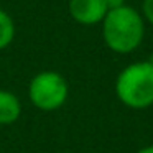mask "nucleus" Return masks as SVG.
Listing matches in <instances>:
<instances>
[{"label":"nucleus","mask_w":153,"mask_h":153,"mask_svg":"<svg viewBox=\"0 0 153 153\" xmlns=\"http://www.w3.org/2000/svg\"><path fill=\"white\" fill-rule=\"evenodd\" d=\"M145 36V20L132 7L109 10L102 20V38L114 53L128 54L142 45Z\"/></svg>","instance_id":"nucleus-1"},{"label":"nucleus","mask_w":153,"mask_h":153,"mask_svg":"<svg viewBox=\"0 0 153 153\" xmlns=\"http://www.w3.org/2000/svg\"><path fill=\"white\" fill-rule=\"evenodd\" d=\"M115 94L123 105L133 110L153 105V64L138 61L123 68L115 81Z\"/></svg>","instance_id":"nucleus-2"},{"label":"nucleus","mask_w":153,"mask_h":153,"mask_svg":"<svg viewBox=\"0 0 153 153\" xmlns=\"http://www.w3.org/2000/svg\"><path fill=\"white\" fill-rule=\"evenodd\" d=\"M69 96V86L63 74L56 71H41L28 86V97L36 109L53 112L63 107Z\"/></svg>","instance_id":"nucleus-3"},{"label":"nucleus","mask_w":153,"mask_h":153,"mask_svg":"<svg viewBox=\"0 0 153 153\" xmlns=\"http://www.w3.org/2000/svg\"><path fill=\"white\" fill-rule=\"evenodd\" d=\"M105 0H69V13L81 25H97L105 18Z\"/></svg>","instance_id":"nucleus-4"},{"label":"nucleus","mask_w":153,"mask_h":153,"mask_svg":"<svg viewBox=\"0 0 153 153\" xmlns=\"http://www.w3.org/2000/svg\"><path fill=\"white\" fill-rule=\"evenodd\" d=\"M22 115V102L13 92L0 89V125H12Z\"/></svg>","instance_id":"nucleus-5"},{"label":"nucleus","mask_w":153,"mask_h":153,"mask_svg":"<svg viewBox=\"0 0 153 153\" xmlns=\"http://www.w3.org/2000/svg\"><path fill=\"white\" fill-rule=\"evenodd\" d=\"M15 38V23L7 12L0 10V50L10 46Z\"/></svg>","instance_id":"nucleus-6"},{"label":"nucleus","mask_w":153,"mask_h":153,"mask_svg":"<svg viewBox=\"0 0 153 153\" xmlns=\"http://www.w3.org/2000/svg\"><path fill=\"white\" fill-rule=\"evenodd\" d=\"M142 17L153 25V0H143L142 2Z\"/></svg>","instance_id":"nucleus-7"},{"label":"nucleus","mask_w":153,"mask_h":153,"mask_svg":"<svg viewBox=\"0 0 153 153\" xmlns=\"http://www.w3.org/2000/svg\"><path fill=\"white\" fill-rule=\"evenodd\" d=\"M105 5L109 10H114V8H120L125 5V0H105Z\"/></svg>","instance_id":"nucleus-8"},{"label":"nucleus","mask_w":153,"mask_h":153,"mask_svg":"<svg viewBox=\"0 0 153 153\" xmlns=\"http://www.w3.org/2000/svg\"><path fill=\"white\" fill-rule=\"evenodd\" d=\"M137 153H153V145H148V146H143V148H140Z\"/></svg>","instance_id":"nucleus-9"},{"label":"nucleus","mask_w":153,"mask_h":153,"mask_svg":"<svg viewBox=\"0 0 153 153\" xmlns=\"http://www.w3.org/2000/svg\"><path fill=\"white\" fill-rule=\"evenodd\" d=\"M148 61H150V63H152V64H153V56H152V58H150V59H148Z\"/></svg>","instance_id":"nucleus-10"}]
</instances>
